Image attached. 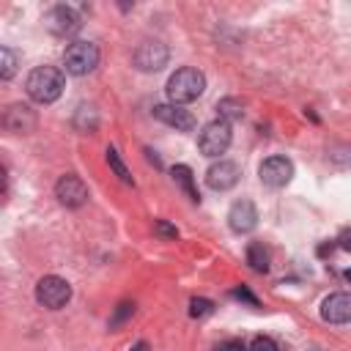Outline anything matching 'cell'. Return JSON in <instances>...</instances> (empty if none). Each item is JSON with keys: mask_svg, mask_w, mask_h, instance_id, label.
<instances>
[{"mask_svg": "<svg viewBox=\"0 0 351 351\" xmlns=\"http://www.w3.org/2000/svg\"><path fill=\"white\" fill-rule=\"evenodd\" d=\"M167 58H170V52L162 41H143L134 52V66L140 71H159V69H165Z\"/></svg>", "mask_w": 351, "mask_h": 351, "instance_id": "obj_8", "label": "cell"}, {"mask_svg": "<svg viewBox=\"0 0 351 351\" xmlns=\"http://www.w3.org/2000/svg\"><path fill=\"white\" fill-rule=\"evenodd\" d=\"M5 189H8V176H5V167L0 165V195H5Z\"/></svg>", "mask_w": 351, "mask_h": 351, "instance_id": "obj_26", "label": "cell"}, {"mask_svg": "<svg viewBox=\"0 0 351 351\" xmlns=\"http://www.w3.org/2000/svg\"><path fill=\"white\" fill-rule=\"evenodd\" d=\"M36 299H38V304H44L47 310H60V307H66V302L71 299V285H69L63 277H58V274H47V277H41L38 285H36Z\"/></svg>", "mask_w": 351, "mask_h": 351, "instance_id": "obj_4", "label": "cell"}, {"mask_svg": "<svg viewBox=\"0 0 351 351\" xmlns=\"http://www.w3.org/2000/svg\"><path fill=\"white\" fill-rule=\"evenodd\" d=\"M230 137H233V134H230V123H225V121H211V123L203 126V132H200V137H197V148H200L203 156H219V154L228 151Z\"/></svg>", "mask_w": 351, "mask_h": 351, "instance_id": "obj_5", "label": "cell"}, {"mask_svg": "<svg viewBox=\"0 0 351 351\" xmlns=\"http://www.w3.org/2000/svg\"><path fill=\"white\" fill-rule=\"evenodd\" d=\"M239 176H241V170H239L236 162L219 159V162H214V165L208 167L206 184H208L211 189H217V192H228V189H233V186L239 184Z\"/></svg>", "mask_w": 351, "mask_h": 351, "instance_id": "obj_9", "label": "cell"}, {"mask_svg": "<svg viewBox=\"0 0 351 351\" xmlns=\"http://www.w3.org/2000/svg\"><path fill=\"white\" fill-rule=\"evenodd\" d=\"M321 318L329 321V324H348L351 318V296L337 291V293H329L321 304Z\"/></svg>", "mask_w": 351, "mask_h": 351, "instance_id": "obj_14", "label": "cell"}, {"mask_svg": "<svg viewBox=\"0 0 351 351\" xmlns=\"http://www.w3.org/2000/svg\"><path fill=\"white\" fill-rule=\"evenodd\" d=\"M16 69H19L16 52L8 47H0V80H11L16 74Z\"/></svg>", "mask_w": 351, "mask_h": 351, "instance_id": "obj_18", "label": "cell"}, {"mask_svg": "<svg viewBox=\"0 0 351 351\" xmlns=\"http://www.w3.org/2000/svg\"><path fill=\"white\" fill-rule=\"evenodd\" d=\"M47 27L55 33V36H71L80 30V14L71 8V5H55L49 8V14L44 16Z\"/></svg>", "mask_w": 351, "mask_h": 351, "instance_id": "obj_11", "label": "cell"}, {"mask_svg": "<svg viewBox=\"0 0 351 351\" xmlns=\"http://www.w3.org/2000/svg\"><path fill=\"white\" fill-rule=\"evenodd\" d=\"M217 351H247V346L241 340H225L217 346Z\"/></svg>", "mask_w": 351, "mask_h": 351, "instance_id": "obj_25", "label": "cell"}, {"mask_svg": "<svg viewBox=\"0 0 351 351\" xmlns=\"http://www.w3.org/2000/svg\"><path fill=\"white\" fill-rule=\"evenodd\" d=\"M154 233H159V236H167V239H176V236H178V230H176L173 225H167L165 219L154 222Z\"/></svg>", "mask_w": 351, "mask_h": 351, "instance_id": "obj_23", "label": "cell"}, {"mask_svg": "<svg viewBox=\"0 0 351 351\" xmlns=\"http://www.w3.org/2000/svg\"><path fill=\"white\" fill-rule=\"evenodd\" d=\"M63 66L74 77L90 74L99 66V47L90 44V41H74V44H69L66 52H63Z\"/></svg>", "mask_w": 351, "mask_h": 351, "instance_id": "obj_3", "label": "cell"}, {"mask_svg": "<svg viewBox=\"0 0 351 351\" xmlns=\"http://www.w3.org/2000/svg\"><path fill=\"white\" fill-rule=\"evenodd\" d=\"M55 197L66 206V208H80L88 200V186L77 173H66L58 178L55 184Z\"/></svg>", "mask_w": 351, "mask_h": 351, "instance_id": "obj_7", "label": "cell"}, {"mask_svg": "<svg viewBox=\"0 0 351 351\" xmlns=\"http://www.w3.org/2000/svg\"><path fill=\"white\" fill-rule=\"evenodd\" d=\"M233 296H236V299H241V302H247L250 307H258V299H255V296H252V291H250V288H244V285H241V288H236V291H233Z\"/></svg>", "mask_w": 351, "mask_h": 351, "instance_id": "obj_24", "label": "cell"}, {"mask_svg": "<svg viewBox=\"0 0 351 351\" xmlns=\"http://www.w3.org/2000/svg\"><path fill=\"white\" fill-rule=\"evenodd\" d=\"M340 247H343V250H348V247H351V244H348V230H343V233H340Z\"/></svg>", "mask_w": 351, "mask_h": 351, "instance_id": "obj_27", "label": "cell"}, {"mask_svg": "<svg viewBox=\"0 0 351 351\" xmlns=\"http://www.w3.org/2000/svg\"><path fill=\"white\" fill-rule=\"evenodd\" d=\"M258 176H261V181H263L266 186L280 189V186H285V184L293 178V162L285 159V156H269V159L261 162Z\"/></svg>", "mask_w": 351, "mask_h": 351, "instance_id": "obj_6", "label": "cell"}, {"mask_svg": "<svg viewBox=\"0 0 351 351\" xmlns=\"http://www.w3.org/2000/svg\"><path fill=\"white\" fill-rule=\"evenodd\" d=\"M170 176H173V181L186 192V197H189L192 203H200V192H197L195 178H192V170H189L186 165H176V167L170 170Z\"/></svg>", "mask_w": 351, "mask_h": 351, "instance_id": "obj_15", "label": "cell"}, {"mask_svg": "<svg viewBox=\"0 0 351 351\" xmlns=\"http://www.w3.org/2000/svg\"><path fill=\"white\" fill-rule=\"evenodd\" d=\"M228 225L233 233H250L258 225V208L252 206V200H236L228 211Z\"/></svg>", "mask_w": 351, "mask_h": 351, "instance_id": "obj_12", "label": "cell"}, {"mask_svg": "<svg viewBox=\"0 0 351 351\" xmlns=\"http://www.w3.org/2000/svg\"><path fill=\"white\" fill-rule=\"evenodd\" d=\"M154 118L162 121V123H167V126H173L176 132H189V129H195L192 112L184 110L181 104H156V107H154Z\"/></svg>", "mask_w": 351, "mask_h": 351, "instance_id": "obj_13", "label": "cell"}, {"mask_svg": "<svg viewBox=\"0 0 351 351\" xmlns=\"http://www.w3.org/2000/svg\"><path fill=\"white\" fill-rule=\"evenodd\" d=\"M247 263H250L252 271L266 274V271H269V252H266V247L258 244V241H252V244L247 247Z\"/></svg>", "mask_w": 351, "mask_h": 351, "instance_id": "obj_16", "label": "cell"}, {"mask_svg": "<svg viewBox=\"0 0 351 351\" xmlns=\"http://www.w3.org/2000/svg\"><path fill=\"white\" fill-rule=\"evenodd\" d=\"M3 126L8 129V132H14V134H27V132H33L36 129V110L30 107V104H11L5 112H3Z\"/></svg>", "mask_w": 351, "mask_h": 351, "instance_id": "obj_10", "label": "cell"}, {"mask_svg": "<svg viewBox=\"0 0 351 351\" xmlns=\"http://www.w3.org/2000/svg\"><path fill=\"white\" fill-rule=\"evenodd\" d=\"M214 310V304L208 302V299H192L189 302V315L192 318H203V315H208Z\"/></svg>", "mask_w": 351, "mask_h": 351, "instance_id": "obj_21", "label": "cell"}, {"mask_svg": "<svg viewBox=\"0 0 351 351\" xmlns=\"http://www.w3.org/2000/svg\"><path fill=\"white\" fill-rule=\"evenodd\" d=\"M63 85H66V77H63V71L55 69V66H36V69L27 74V80H25L27 96H30L33 101H38V104L55 101V99L63 93Z\"/></svg>", "mask_w": 351, "mask_h": 351, "instance_id": "obj_1", "label": "cell"}, {"mask_svg": "<svg viewBox=\"0 0 351 351\" xmlns=\"http://www.w3.org/2000/svg\"><path fill=\"white\" fill-rule=\"evenodd\" d=\"M132 313H134V304H132V302H121V304H118V310H115V315L110 318V329H118V326H121Z\"/></svg>", "mask_w": 351, "mask_h": 351, "instance_id": "obj_20", "label": "cell"}, {"mask_svg": "<svg viewBox=\"0 0 351 351\" xmlns=\"http://www.w3.org/2000/svg\"><path fill=\"white\" fill-rule=\"evenodd\" d=\"M217 112H219V121L230 123V121L244 118V104L239 99H222V101H217Z\"/></svg>", "mask_w": 351, "mask_h": 351, "instance_id": "obj_17", "label": "cell"}, {"mask_svg": "<svg viewBox=\"0 0 351 351\" xmlns=\"http://www.w3.org/2000/svg\"><path fill=\"white\" fill-rule=\"evenodd\" d=\"M107 165L112 167V173L123 181V184H134V178H132V173L126 170V165L121 162V156H118V151L115 148H107Z\"/></svg>", "mask_w": 351, "mask_h": 351, "instance_id": "obj_19", "label": "cell"}, {"mask_svg": "<svg viewBox=\"0 0 351 351\" xmlns=\"http://www.w3.org/2000/svg\"><path fill=\"white\" fill-rule=\"evenodd\" d=\"M247 351H280V348H277V343L271 337L258 335V337H252V343L247 346Z\"/></svg>", "mask_w": 351, "mask_h": 351, "instance_id": "obj_22", "label": "cell"}, {"mask_svg": "<svg viewBox=\"0 0 351 351\" xmlns=\"http://www.w3.org/2000/svg\"><path fill=\"white\" fill-rule=\"evenodd\" d=\"M203 90H206V77H203V71H197V69H192V66L178 69V71L167 80V99H170V104L195 101Z\"/></svg>", "mask_w": 351, "mask_h": 351, "instance_id": "obj_2", "label": "cell"}]
</instances>
